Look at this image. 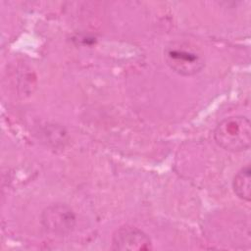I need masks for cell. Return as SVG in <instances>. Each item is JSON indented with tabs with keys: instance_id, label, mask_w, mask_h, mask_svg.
Here are the masks:
<instances>
[{
	"instance_id": "1",
	"label": "cell",
	"mask_w": 251,
	"mask_h": 251,
	"mask_svg": "<svg viewBox=\"0 0 251 251\" xmlns=\"http://www.w3.org/2000/svg\"><path fill=\"white\" fill-rule=\"evenodd\" d=\"M214 138L222 148L239 152L247 150L251 144V125L242 116L223 120L215 128Z\"/></svg>"
},
{
	"instance_id": "2",
	"label": "cell",
	"mask_w": 251,
	"mask_h": 251,
	"mask_svg": "<svg viewBox=\"0 0 251 251\" xmlns=\"http://www.w3.org/2000/svg\"><path fill=\"white\" fill-rule=\"evenodd\" d=\"M168 66L181 75H193L199 73L204 65L202 54L185 43H173L165 50Z\"/></svg>"
},
{
	"instance_id": "3",
	"label": "cell",
	"mask_w": 251,
	"mask_h": 251,
	"mask_svg": "<svg viewBox=\"0 0 251 251\" xmlns=\"http://www.w3.org/2000/svg\"><path fill=\"white\" fill-rule=\"evenodd\" d=\"M41 223L47 231L56 235H65L73 230L75 216L69 206L53 204L43 211Z\"/></svg>"
},
{
	"instance_id": "4",
	"label": "cell",
	"mask_w": 251,
	"mask_h": 251,
	"mask_svg": "<svg viewBox=\"0 0 251 251\" xmlns=\"http://www.w3.org/2000/svg\"><path fill=\"white\" fill-rule=\"evenodd\" d=\"M113 248L122 251H147L151 250L152 242L149 236L134 226H122L118 228L112 239Z\"/></svg>"
},
{
	"instance_id": "5",
	"label": "cell",
	"mask_w": 251,
	"mask_h": 251,
	"mask_svg": "<svg viewBox=\"0 0 251 251\" xmlns=\"http://www.w3.org/2000/svg\"><path fill=\"white\" fill-rule=\"evenodd\" d=\"M234 193L242 200L250 201L251 198V169L249 165L243 167L234 176L232 181Z\"/></svg>"
}]
</instances>
